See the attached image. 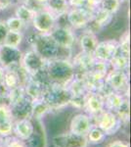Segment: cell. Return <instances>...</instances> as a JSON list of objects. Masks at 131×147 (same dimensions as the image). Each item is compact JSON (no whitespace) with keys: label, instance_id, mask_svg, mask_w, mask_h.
Returning a JSON list of instances; mask_svg holds the SVG:
<instances>
[{"label":"cell","instance_id":"17","mask_svg":"<svg viewBox=\"0 0 131 147\" xmlns=\"http://www.w3.org/2000/svg\"><path fill=\"white\" fill-rule=\"evenodd\" d=\"M13 132L19 139L27 141L34 134V125L30 118H22L14 122Z\"/></svg>","mask_w":131,"mask_h":147},{"label":"cell","instance_id":"8","mask_svg":"<svg viewBox=\"0 0 131 147\" xmlns=\"http://www.w3.org/2000/svg\"><path fill=\"white\" fill-rule=\"evenodd\" d=\"M105 84L110 90L127 94L129 89V77L128 72L110 70L105 77Z\"/></svg>","mask_w":131,"mask_h":147},{"label":"cell","instance_id":"12","mask_svg":"<svg viewBox=\"0 0 131 147\" xmlns=\"http://www.w3.org/2000/svg\"><path fill=\"white\" fill-rule=\"evenodd\" d=\"M83 108L90 117H96L105 110L103 94L100 92L88 91L83 99Z\"/></svg>","mask_w":131,"mask_h":147},{"label":"cell","instance_id":"4","mask_svg":"<svg viewBox=\"0 0 131 147\" xmlns=\"http://www.w3.org/2000/svg\"><path fill=\"white\" fill-rule=\"evenodd\" d=\"M46 62L47 60H45L35 49L30 47V49L22 53L20 65L30 77H35L44 70Z\"/></svg>","mask_w":131,"mask_h":147},{"label":"cell","instance_id":"1","mask_svg":"<svg viewBox=\"0 0 131 147\" xmlns=\"http://www.w3.org/2000/svg\"><path fill=\"white\" fill-rule=\"evenodd\" d=\"M44 71L49 82L63 85H66L75 75L71 59L56 58L47 60Z\"/></svg>","mask_w":131,"mask_h":147},{"label":"cell","instance_id":"7","mask_svg":"<svg viewBox=\"0 0 131 147\" xmlns=\"http://www.w3.org/2000/svg\"><path fill=\"white\" fill-rule=\"evenodd\" d=\"M68 26L75 30H82L88 27L92 19V11L84 8H70L65 15Z\"/></svg>","mask_w":131,"mask_h":147},{"label":"cell","instance_id":"30","mask_svg":"<svg viewBox=\"0 0 131 147\" xmlns=\"http://www.w3.org/2000/svg\"><path fill=\"white\" fill-rule=\"evenodd\" d=\"M70 8H84L86 7V0H67Z\"/></svg>","mask_w":131,"mask_h":147},{"label":"cell","instance_id":"18","mask_svg":"<svg viewBox=\"0 0 131 147\" xmlns=\"http://www.w3.org/2000/svg\"><path fill=\"white\" fill-rule=\"evenodd\" d=\"M103 96L105 102V110L111 111V112L116 114L123 107V105L126 102H128L124 94L120 93V92L110 90Z\"/></svg>","mask_w":131,"mask_h":147},{"label":"cell","instance_id":"13","mask_svg":"<svg viewBox=\"0 0 131 147\" xmlns=\"http://www.w3.org/2000/svg\"><path fill=\"white\" fill-rule=\"evenodd\" d=\"M93 127L91 117L87 114L80 113L73 116L70 124V134L73 136L86 137L89 130Z\"/></svg>","mask_w":131,"mask_h":147},{"label":"cell","instance_id":"27","mask_svg":"<svg viewBox=\"0 0 131 147\" xmlns=\"http://www.w3.org/2000/svg\"><path fill=\"white\" fill-rule=\"evenodd\" d=\"M118 52L123 55H130V34L129 30H125L120 34V38L118 39Z\"/></svg>","mask_w":131,"mask_h":147},{"label":"cell","instance_id":"24","mask_svg":"<svg viewBox=\"0 0 131 147\" xmlns=\"http://www.w3.org/2000/svg\"><path fill=\"white\" fill-rule=\"evenodd\" d=\"M109 64H110V68H111L112 70L128 72V70H129L130 59H129V56L123 55V54L118 52V53L110 61Z\"/></svg>","mask_w":131,"mask_h":147},{"label":"cell","instance_id":"36","mask_svg":"<svg viewBox=\"0 0 131 147\" xmlns=\"http://www.w3.org/2000/svg\"><path fill=\"white\" fill-rule=\"evenodd\" d=\"M4 145H5V138L0 136V147H4Z\"/></svg>","mask_w":131,"mask_h":147},{"label":"cell","instance_id":"26","mask_svg":"<svg viewBox=\"0 0 131 147\" xmlns=\"http://www.w3.org/2000/svg\"><path fill=\"white\" fill-rule=\"evenodd\" d=\"M5 26L8 30H15V32H25V30L28 28L30 26H28L24 21L21 19H19L16 16H10L9 18H7L5 21Z\"/></svg>","mask_w":131,"mask_h":147},{"label":"cell","instance_id":"15","mask_svg":"<svg viewBox=\"0 0 131 147\" xmlns=\"http://www.w3.org/2000/svg\"><path fill=\"white\" fill-rule=\"evenodd\" d=\"M14 115L8 103H0V136L8 137L13 132Z\"/></svg>","mask_w":131,"mask_h":147},{"label":"cell","instance_id":"10","mask_svg":"<svg viewBox=\"0 0 131 147\" xmlns=\"http://www.w3.org/2000/svg\"><path fill=\"white\" fill-rule=\"evenodd\" d=\"M118 53V39L108 38L105 40H99L96 48L93 52V56L96 60L110 62L112 59Z\"/></svg>","mask_w":131,"mask_h":147},{"label":"cell","instance_id":"35","mask_svg":"<svg viewBox=\"0 0 131 147\" xmlns=\"http://www.w3.org/2000/svg\"><path fill=\"white\" fill-rule=\"evenodd\" d=\"M32 1H34V3H36L37 5L39 6H43L45 3H46L48 0H32Z\"/></svg>","mask_w":131,"mask_h":147},{"label":"cell","instance_id":"29","mask_svg":"<svg viewBox=\"0 0 131 147\" xmlns=\"http://www.w3.org/2000/svg\"><path fill=\"white\" fill-rule=\"evenodd\" d=\"M4 147H27V145H26L23 140L19 139L18 137H15V138H11L10 140L5 139V145H4Z\"/></svg>","mask_w":131,"mask_h":147},{"label":"cell","instance_id":"9","mask_svg":"<svg viewBox=\"0 0 131 147\" xmlns=\"http://www.w3.org/2000/svg\"><path fill=\"white\" fill-rule=\"evenodd\" d=\"M96 119L97 127H99L106 136L115 134L120 127V120L116 113L104 110L99 115L94 117Z\"/></svg>","mask_w":131,"mask_h":147},{"label":"cell","instance_id":"32","mask_svg":"<svg viewBox=\"0 0 131 147\" xmlns=\"http://www.w3.org/2000/svg\"><path fill=\"white\" fill-rule=\"evenodd\" d=\"M102 1H103V0H86V8L93 11L94 9L100 7Z\"/></svg>","mask_w":131,"mask_h":147},{"label":"cell","instance_id":"21","mask_svg":"<svg viewBox=\"0 0 131 147\" xmlns=\"http://www.w3.org/2000/svg\"><path fill=\"white\" fill-rule=\"evenodd\" d=\"M35 11H36V9L33 8L30 4L27 3V2H23V3H20L16 6L14 16L24 21L28 26H30Z\"/></svg>","mask_w":131,"mask_h":147},{"label":"cell","instance_id":"34","mask_svg":"<svg viewBox=\"0 0 131 147\" xmlns=\"http://www.w3.org/2000/svg\"><path fill=\"white\" fill-rule=\"evenodd\" d=\"M109 147H129V144L122 140H115L110 144Z\"/></svg>","mask_w":131,"mask_h":147},{"label":"cell","instance_id":"23","mask_svg":"<svg viewBox=\"0 0 131 147\" xmlns=\"http://www.w3.org/2000/svg\"><path fill=\"white\" fill-rule=\"evenodd\" d=\"M43 7L48 9L58 19L66 15V13L70 9L67 0H48L43 5Z\"/></svg>","mask_w":131,"mask_h":147},{"label":"cell","instance_id":"14","mask_svg":"<svg viewBox=\"0 0 131 147\" xmlns=\"http://www.w3.org/2000/svg\"><path fill=\"white\" fill-rule=\"evenodd\" d=\"M22 51L20 48L0 45V63L4 69H14L20 66Z\"/></svg>","mask_w":131,"mask_h":147},{"label":"cell","instance_id":"31","mask_svg":"<svg viewBox=\"0 0 131 147\" xmlns=\"http://www.w3.org/2000/svg\"><path fill=\"white\" fill-rule=\"evenodd\" d=\"M9 91H10V89L7 87L3 79H0V99H6L7 100Z\"/></svg>","mask_w":131,"mask_h":147},{"label":"cell","instance_id":"25","mask_svg":"<svg viewBox=\"0 0 131 147\" xmlns=\"http://www.w3.org/2000/svg\"><path fill=\"white\" fill-rule=\"evenodd\" d=\"M50 110H51V108L45 102L43 97L39 99H35V100H32V113H30V117L40 119V118L43 117L45 114L48 113Z\"/></svg>","mask_w":131,"mask_h":147},{"label":"cell","instance_id":"37","mask_svg":"<svg viewBox=\"0 0 131 147\" xmlns=\"http://www.w3.org/2000/svg\"><path fill=\"white\" fill-rule=\"evenodd\" d=\"M79 147H85V145L84 146H79Z\"/></svg>","mask_w":131,"mask_h":147},{"label":"cell","instance_id":"2","mask_svg":"<svg viewBox=\"0 0 131 147\" xmlns=\"http://www.w3.org/2000/svg\"><path fill=\"white\" fill-rule=\"evenodd\" d=\"M43 99L50 108H60L71 101V95L66 85L49 82L43 94Z\"/></svg>","mask_w":131,"mask_h":147},{"label":"cell","instance_id":"22","mask_svg":"<svg viewBox=\"0 0 131 147\" xmlns=\"http://www.w3.org/2000/svg\"><path fill=\"white\" fill-rule=\"evenodd\" d=\"M24 40H25V32L7 30L1 45L11 47V48H20Z\"/></svg>","mask_w":131,"mask_h":147},{"label":"cell","instance_id":"3","mask_svg":"<svg viewBox=\"0 0 131 147\" xmlns=\"http://www.w3.org/2000/svg\"><path fill=\"white\" fill-rule=\"evenodd\" d=\"M51 38L61 49L73 51V47L77 41L75 30L68 25H58L49 34Z\"/></svg>","mask_w":131,"mask_h":147},{"label":"cell","instance_id":"19","mask_svg":"<svg viewBox=\"0 0 131 147\" xmlns=\"http://www.w3.org/2000/svg\"><path fill=\"white\" fill-rule=\"evenodd\" d=\"M47 84H48L42 82L37 78L32 77L26 82L24 87H25L26 94L28 98L32 100H35V99H39L43 97Z\"/></svg>","mask_w":131,"mask_h":147},{"label":"cell","instance_id":"33","mask_svg":"<svg viewBox=\"0 0 131 147\" xmlns=\"http://www.w3.org/2000/svg\"><path fill=\"white\" fill-rule=\"evenodd\" d=\"M7 30H7L4 21L0 20V45H1L2 41H3L4 37H5V34H6Z\"/></svg>","mask_w":131,"mask_h":147},{"label":"cell","instance_id":"16","mask_svg":"<svg viewBox=\"0 0 131 147\" xmlns=\"http://www.w3.org/2000/svg\"><path fill=\"white\" fill-rule=\"evenodd\" d=\"M98 42H99L98 34H95L94 32H92V30H90L89 28H86L81 30V34L77 37V43L79 46V51L93 54Z\"/></svg>","mask_w":131,"mask_h":147},{"label":"cell","instance_id":"5","mask_svg":"<svg viewBox=\"0 0 131 147\" xmlns=\"http://www.w3.org/2000/svg\"><path fill=\"white\" fill-rule=\"evenodd\" d=\"M57 20L58 18L54 14L42 6L35 11L30 26L32 27L33 30L40 34H49L51 30L56 27Z\"/></svg>","mask_w":131,"mask_h":147},{"label":"cell","instance_id":"20","mask_svg":"<svg viewBox=\"0 0 131 147\" xmlns=\"http://www.w3.org/2000/svg\"><path fill=\"white\" fill-rule=\"evenodd\" d=\"M96 59L94 58L93 54L85 53V52L79 51L75 54L73 58H71V61L75 68V74L85 73L89 71L94 64Z\"/></svg>","mask_w":131,"mask_h":147},{"label":"cell","instance_id":"6","mask_svg":"<svg viewBox=\"0 0 131 147\" xmlns=\"http://www.w3.org/2000/svg\"><path fill=\"white\" fill-rule=\"evenodd\" d=\"M32 48L35 49L45 60H52V59L61 58V54L68 50L61 49L54 42L49 34H38ZM71 52V51H68Z\"/></svg>","mask_w":131,"mask_h":147},{"label":"cell","instance_id":"11","mask_svg":"<svg viewBox=\"0 0 131 147\" xmlns=\"http://www.w3.org/2000/svg\"><path fill=\"white\" fill-rule=\"evenodd\" d=\"M115 16L116 15H113L102 7H98L92 11L91 22L88 25L87 28L98 34L101 30H105L111 25V23L115 19Z\"/></svg>","mask_w":131,"mask_h":147},{"label":"cell","instance_id":"28","mask_svg":"<svg viewBox=\"0 0 131 147\" xmlns=\"http://www.w3.org/2000/svg\"><path fill=\"white\" fill-rule=\"evenodd\" d=\"M106 134L102 131L99 127H93L91 129L89 130V132L87 134V139L88 142H90L91 144H100L102 142L105 141L106 139Z\"/></svg>","mask_w":131,"mask_h":147}]
</instances>
